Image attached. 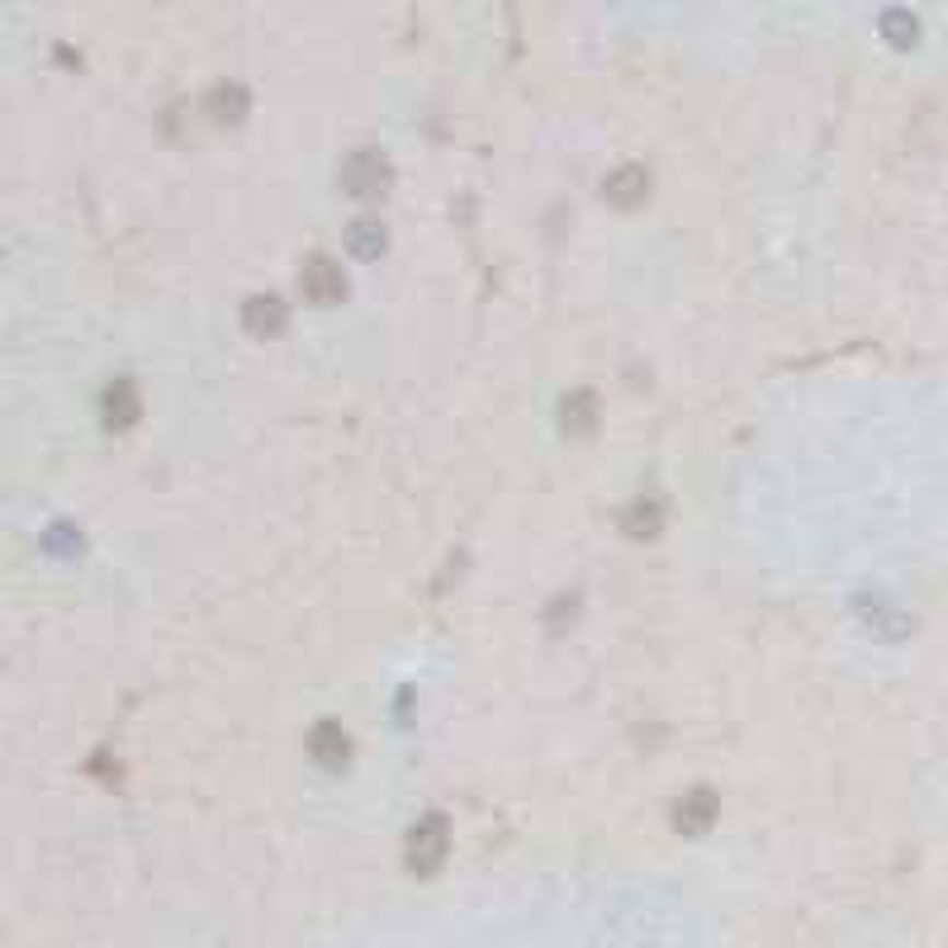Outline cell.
<instances>
[{
  "mask_svg": "<svg viewBox=\"0 0 948 948\" xmlns=\"http://www.w3.org/2000/svg\"><path fill=\"white\" fill-rule=\"evenodd\" d=\"M209 109H213V119H219V124L238 119V109H242V91H238V85H233V91H228V85H219V91L209 95Z\"/></svg>",
  "mask_w": 948,
  "mask_h": 948,
  "instance_id": "8fae6325",
  "label": "cell"
},
{
  "mask_svg": "<svg viewBox=\"0 0 948 948\" xmlns=\"http://www.w3.org/2000/svg\"><path fill=\"white\" fill-rule=\"evenodd\" d=\"M602 190H608L612 205H640L645 190H650V176H645L640 166H622V171H612Z\"/></svg>",
  "mask_w": 948,
  "mask_h": 948,
  "instance_id": "52a82bcc",
  "label": "cell"
},
{
  "mask_svg": "<svg viewBox=\"0 0 948 948\" xmlns=\"http://www.w3.org/2000/svg\"><path fill=\"white\" fill-rule=\"evenodd\" d=\"M441 858H447V821H441V816H427V821H418L408 830L404 864L418 872V878H427V872H437Z\"/></svg>",
  "mask_w": 948,
  "mask_h": 948,
  "instance_id": "7a4b0ae2",
  "label": "cell"
},
{
  "mask_svg": "<svg viewBox=\"0 0 948 948\" xmlns=\"http://www.w3.org/2000/svg\"><path fill=\"white\" fill-rule=\"evenodd\" d=\"M565 427H574V432H588V427H593V398L574 394V404L565 398Z\"/></svg>",
  "mask_w": 948,
  "mask_h": 948,
  "instance_id": "7c38bea8",
  "label": "cell"
},
{
  "mask_svg": "<svg viewBox=\"0 0 948 948\" xmlns=\"http://www.w3.org/2000/svg\"><path fill=\"white\" fill-rule=\"evenodd\" d=\"M309 750H313V759L319 764H327V768H337V764H347V750H351V740H347V730H342L337 721H323L319 730L309 736Z\"/></svg>",
  "mask_w": 948,
  "mask_h": 948,
  "instance_id": "8992f818",
  "label": "cell"
},
{
  "mask_svg": "<svg viewBox=\"0 0 948 948\" xmlns=\"http://www.w3.org/2000/svg\"><path fill=\"white\" fill-rule=\"evenodd\" d=\"M299 290H304L309 304H337L347 294V276L333 256H309L304 270H299Z\"/></svg>",
  "mask_w": 948,
  "mask_h": 948,
  "instance_id": "3957f363",
  "label": "cell"
},
{
  "mask_svg": "<svg viewBox=\"0 0 948 948\" xmlns=\"http://www.w3.org/2000/svg\"><path fill=\"white\" fill-rule=\"evenodd\" d=\"M347 247H351L356 256H380V252H384V223L356 219V223L347 228Z\"/></svg>",
  "mask_w": 948,
  "mask_h": 948,
  "instance_id": "9c48e42d",
  "label": "cell"
},
{
  "mask_svg": "<svg viewBox=\"0 0 948 948\" xmlns=\"http://www.w3.org/2000/svg\"><path fill=\"white\" fill-rule=\"evenodd\" d=\"M673 821H679L683 835H707L712 821H716V797L707 787H697V793H687L679 801V811H673Z\"/></svg>",
  "mask_w": 948,
  "mask_h": 948,
  "instance_id": "277c9868",
  "label": "cell"
},
{
  "mask_svg": "<svg viewBox=\"0 0 948 948\" xmlns=\"http://www.w3.org/2000/svg\"><path fill=\"white\" fill-rule=\"evenodd\" d=\"M626 527H631V536H655V531H659V502H655V498H650V502L640 498Z\"/></svg>",
  "mask_w": 948,
  "mask_h": 948,
  "instance_id": "30bf717a",
  "label": "cell"
},
{
  "mask_svg": "<svg viewBox=\"0 0 948 948\" xmlns=\"http://www.w3.org/2000/svg\"><path fill=\"white\" fill-rule=\"evenodd\" d=\"M138 418V390L128 380H114L105 390V423L109 427H128Z\"/></svg>",
  "mask_w": 948,
  "mask_h": 948,
  "instance_id": "ba28073f",
  "label": "cell"
},
{
  "mask_svg": "<svg viewBox=\"0 0 948 948\" xmlns=\"http://www.w3.org/2000/svg\"><path fill=\"white\" fill-rule=\"evenodd\" d=\"M390 162L375 152V148H356L347 162H342V171H337V181H342V190L347 195H361V199H370V195H384V185H390Z\"/></svg>",
  "mask_w": 948,
  "mask_h": 948,
  "instance_id": "6da1fadb",
  "label": "cell"
},
{
  "mask_svg": "<svg viewBox=\"0 0 948 948\" xmlns=\"http://www.w3.org/2000/svg\"><path fill=\"white\" fill-rule=\"evenodd\" d=\"M242 323H247V333L270 337V333H280L285 327V304L276 294H252L247 309H242Z\"/></svg>",
  "mask_w": 948,
  "mask_h": 948,
  "instance_id": "5b68a950",
  "label": "cell"
}]
</instances>
